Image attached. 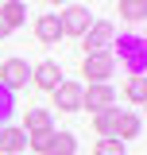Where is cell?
I'll return each mask as SVG.
<instances>
[{"mask_svg": "<svg viewBox=\"0 0 147 155\" xmlns=\"http://www.w3.org/2000/svg\"><path fill=\"white\" fill-rule=\"evenodd\" d=\"M112 58H116V62H120L132 78L147 74V35L124 31L120 39H112Z\"/></svg>", "mask_w": 147, "mask_h": 155, "instance_id": "1", "label": "cell"}, {"mask_svg": "<svg viewBox=\"0 0 147 155\" xmlns=\"http://www.w3.org/2000/svg\"><path fill=\"white\" fill-rule=\"evenodd\" d=\"M27 147L35 155H74L77 151V136L51 128V132H43V136H27Z\"/></svg>", "mask_w": 147, "mask_h": 155, "instance_id": "2", "label": "cell"}, {"mask_svg": "<svg viewBox=\"0 0 147 155\" xmlns=\"http://www.w3.org/2000/svg\"><path fill=\"white\" fill-rule=\"evenodd\" d=\"M112 74H116L112 51H101V54H85L81 58V78H89V85H109Z\"/></svg>", "mask_w": 147, "mask_h": 155, "instance_id": "3", "label": "cell"}, {"mask_svg": "<svg viewBox=\"0 0 147 155\" xmlns=\"http://www.w3.org/2000/svg\"><path fill=\"white\" fill-rule=\"evenodd\" d=\"M58 23H62V35L81 39V35L93 27V12H89V8H81V4H66V8L58 12Z\"/></svg>", "mask_w": 147, "mask_h": 155, "instance_id": "4", "label": "cell"}, {"mask_svg": "<svg viewBox=\"0 0 147 155\" xmlns=\"http://www.w3.org/2000/svg\"><path fill=\"white\" fill-rule=\"evenodd\" d=\"M0 85H8L12 93L27 89V85H31V66H27V58H4V62H0Z\"/></svg>", "mask_w": 147, "mask_h": 155, "instance_id": "5", "label": "cell"}, {"mask_svg": "<svg viewBox=\"0 0 147 155\" xmlns=\"http://www.w3.org/2000/svg\"><path fill=\"white\" fill-rule=\"evenodd\" d=\"M112 39H116V27L109 19H93V27L81 35V47L85 54H101V51H112Z\"/></svg>", "mask_w": 147, "mask_h": 155, "instance_id": "6", "label": "cell"}, {"mask_svg": "<svg viewBox=\"0 0 147 155\" xmlns=\"http://www.w3.org/2000/svg\"><path fill=\"white\" fill-rule=\"evenodd\" d=\"M81 109H89V113H105V109H116V89L109 85H85V93H81Z\"/></svg>", "mask_w": 147, "mask_h": 155, "instance_id": "7", "label": "cell"}, {"mask_svg": "<svg viewBox=\"0 0 147 155\" xmlns=\"http://www.w3.org/2000/svg\"><path fill=\"white\" fill-rule=\"evenodd\" d=\"M81 93H85V85H77V81H58V89L51 97H54V109L58 113H77L81 109Z\"/></svg>", "mask_w": 147, "mask_h": 155, "instance_id": "8", "label": "cell"}, {"mask_svg": "<svg viewBox=\"0 0 147 155\" xmlns=\"http://www.w3.org/2000/svg\"><path fill=\"white\" fill-rule=\"evenodd\" d=\"M58 81H62V66L58 62H39V66H31V85L35 89H43V93H54L58 89Z\"/></svg>", "mask_w": 147, "mask_h": 155, "instance_id": "9", "label": "cell"}, {"mask_svg": "<svg viewBox=\"0 0 147 155\" xmlns=\"http://www.w3.org/2000/svg\"><path fill=\"white\" fill-rule=\"evenodd\" d=\"M35 39L43 43V47H58L62 43V23H58V12H47V16H39L35 19Z\"/></svg>", "mask_w": 147, "mask_h": 155, "instance_id": "10", "label": "cell"}, {"mask_svg": "<svg viewBox=\"0 0 147 155\" xmlns=\"http://www.w3.org/2000/svg\"><path fill=\"white\" fill-rule=\"evenodd\" d=\"M54 128V116L51 109H35V105H27V116H23V132L27 136H43Z\"/></svg>", "mask_w": 147, "mask_h": 155, "instance_id": "11", "label": "cell"}, {"mask_svg": "<svg viewBox=\"0 0 147 155\" xmlns=\"http://www.w3.org/2000/svg\"><path fill=\"white\" fill-rule=\"evenodd\" d=\"M23 147H27V132L16 128V124H4L0 128V151L4 155H19Z\"/></svg>", "mask_w": 147, "mask_h": 155, "instance_id": "12", "label": "cell"}, {"mask_svg": "<svg viewBox=\"0 0 147 155\" xmlns=\"http://www.w3.org/2000/svg\"><path fill=\"white\" fill-rule=\"evenodd\" d=\"M139 128H143L139 113L120 109V120H116V140H120V143H128V140H136V136H139Z\"/></svg>", "mask_w": 147, "mask_h": 155, "instance_id": "13", "label": "cell"}, {"mask_svg": "<svg viewBox=\"0 0 147 155\" xmlns=\"http://www.w3.org/2000/svg\"><path fill=\"white\" fill-rule=\"evenodd\" d=\"M120 97H124L128 105H147V74L128 78V81L120 85Z\"/></svg>", "mask_w": 147, "mask_h": 155, "instance_id": "14", "label": "cell"}, {"mask_svg": "<svg viewBox=\"0 0 147 155\" xmlns=\"http://www.w3.org/2000/svg\"><path fill=\"white\" fill-rule=\"evenodd\" d=\"M116 120H120V109H105V113H93V128L101 140H116Z\"/></svg>", "mask_w": 147, "mask_h": 155, "instance_id": "15", "label": "cell"}, {"mask_svg": "<svg viewBox=\"0 0 147 155\" xmlns=\"http://www.w3.org/2000/svg\"><path fill=\"white\" fill-rule=\"evenodd\" d=\"M0 16H4V23L16 31V27H23V19H27V4H19V0H4V4H0Z\"/></svg>", "mask_w": 147, "mask_h": 155, "instance_id": "16", "label": "cell"}, {"mask_svg": "<svg viewBox=\"0 0 147 155\" xmlns=\"http://www.w3.org/2000/svg\"><path fill=\"white\" fill-rule=\"evenodd\" d=\"M120 16L128 19V23L147 19V0H120Z\"/></svg>", "mask_w": 147, "mask_h": 155, "instance_id": "17", "label": "cell"}, {"mask_svg": "<svg viewBox=\"0 0 147 155\" xmlns=\"http://www.w3.org/2000/svg\"><path fill=\"white\" fill-rule=\"evenodd\" d=\"M12 113H16V93H12L8 85H0V128L12 120Z\"/></svg>", "mask_w": 147, "mask_h": 155, "instance_id": "18", "label": "cell"}, {"mask_svg": "<svg viewBox=\"0 0 147 155\" xmlns=\"http://www.w3.org/2000/svg\"><path fill=\"white\" fill-rule=\"evenodd\" d=\"M93 155H124V143L120 140H97L93 143Z\"/></svg>", "mask_w": 147, "mask_h": 155, "instance_id": "19", "label": "cell"}, {"mask_svg": "<svg viewBox=\"0 0 147 155\" xmlns=\"http://www.w3.org/2000/svg\"><path fill=\"white\" fill-rule=\"evenodd\" d=\"M4 35H12V27H8V23H4V16H0V39Z\"/></svg>", "mask_w": 147, "mask_h": 155, "instance_id": "20", "label": "cell"}, {"mask_svg": "<svg viewBox=\"0 0 147 155\" xmlns=\"http://www.w3.org/2000/svg\"><path fill=\"white\" fill-rule=\"evenodd\" d=\"M47 4H54V8H66V4H70V0H47Z\"/></svg>", "mask_w": 147, "mask_h": 155, "instance_id": "21", "label": "cell"}, {"mask_svg": "<svg viewBox=\"0 0 147 155\" xmlns=\"http://www.w3.org/2000/svg\"><path fill=\"white\" fill-rule=\"evenodd\" d=\"M19 4H27V0H19Z\"/></svg>", "mask_w": 147, "mask_h": 155, "instance_id": "22", "label": "cell"}, {"mask_svg": "<svg viewBox=\"0 0 147 155\" xmlns=\"http://www.w3.org/2000/svg\"><path fill=\"white\" fill-rule=\"evenodd\" d=\"M143 109H147V105H143Z\"/></svg>", "mask_w": 147, "mask_h": 155, "instance_id": "23", "label": "cell"}]
</instances>
